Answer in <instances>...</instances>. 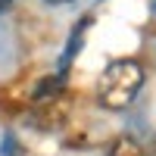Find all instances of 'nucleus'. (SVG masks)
Instances as JSON below:
<instances>
[{"mask_svg": "<svg viewBox=\"0 0 156 156\" xmlns=\"http://www.w3.org/2000/svg\"><path fill=\"white\" fill-rule=\"evenodd\" d=\"M0 153H3V156H28V150H25L19 140L12 137V134H6V137H3V144H0Z\"/></svg>", "mask_w": 156, "mask_h": 156, "instance_id": "nucleus-4", "label": "nucleus"}, {"mask_svg": "<svg viewBox=\"0 0 156 156\" xmlns=\"http://www.w3.org/2000/svg\"><path fill=\"white\" fill-rule=\"evenodd\" d=\"M144 87V69L134 59H112L100 75L97 94L106 109H125Z\"/></svg>", "mask_w": 156, "mask_h": 156, "instance_id": "nucleus-1", "label": "nucleus"}, {"mask_svg": "<svg viewBox=\"0 0 156 156\" xmlns=\"http://www.w3.org/2000/svg\"><path fill=\"white\" fill-rule=\"evenodd\" d=\"M59 90H62V75H47V78H41V81L34 84V90H31V100H34V103L56 100V97H59Z\"/></svg>", "mask_w": 156, "mask_h": 156, "instance_id": "nucleus-2", "label": "nucleus"}, {"mask_svg": "<svg viewBox=\"0 0 156 156\" xmlns=\"http://www.w3.org/2000/svg\"><path fill=\"white\" fill-rule=\"evenodd\" d=\"M109 156H147V150L140 147L134 137L122 134V137H115L112 144H109Z\"/></svg>", "mask_w": 156, "mask_h": 156, "instance_id": "nucleus-3", "label": "nucleus"}, {"mask_svg": "<svg viewBox=\"0 0 156 156\" xmlns=\"http://www.w3.org/2000/svg\"><path fill=\"white\" fill-rule=\"evenodd\" d=\"M50 3H66V0H50Z\"/></svg>", "mask_w": 156, "mask_h": 156, "instance_id": "nucleus-5", "label": "nucleus"}]
</instances>
